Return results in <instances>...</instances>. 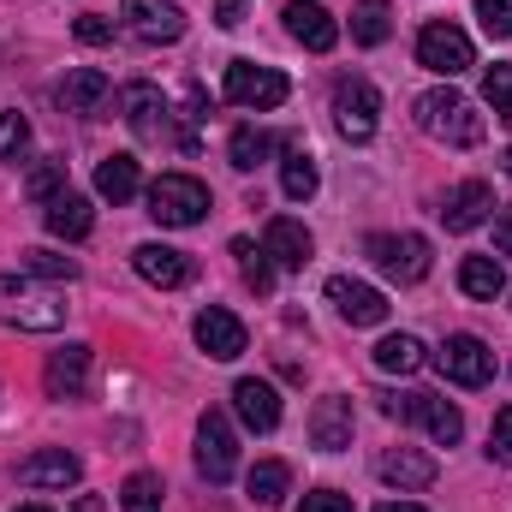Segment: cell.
Returning a JSON list of instances; mask_svg holds the SVG:
<instances>
[{
    "instance_id": "1",
    "label": "cell",
    "mask_w": 512,
    "mask_h": 512,
    "mask_svg": "<svg viewBox=\"0 0 512 512\" xmlns=\"http://www.w3.org/2000/svg\"><path fill=\"white\" fill-rule=\"evenodd\" d=\"M417 108V126L429 131V137H441V143H453V149H471V143H483V114L459 96V90H429V96H417L411 102Z\"/></svg>"
},
{
    "instance_id": "2",
    "label": "cell",
    "mask_w": 512,
    "mask_h": 512,
    "mask_svg": "<svg viewBox=\"0 0 512 512\" xmlns=\"http://www.w3.org/2000/svg\"><path fill=\"white\" fill-rule=\"evenodd\" d=\"M0 322H12L24 334H54L66 322V304H60L54 286H36L30 274L24 280H6L0 274Z\"/></svg>"
},
{
    "instance_id": "3",
    "label": "cell",
    "mask_w": 512,
    "mask_h": 512,
    "mask_svg": "<svg viewBox=\"0 0 512 512\" xmlns=\"http://www.w3.org/2000/svg\"><path fill=\"white\" fill-rule=\"evenodd\" d=\"M149 215H155L161 227H197V221L209 215V185L191 179V173H161V179L149 185Z\"/></svg>"
},
{
    "instance_id": "4",
    "label": "cell",
    "mask_w": 512,
    "mask_h": 512,
    "mask_svg": "<svg viewBox=\"0 0 512 512\" xmlns=\"http://www.w3.org/2000/svg\"><path fill=\"white\" fill-rule=\"evenodd\" d=\"M233 471H239V435H233L227 411L209 405V411L197 417V477H203L209 489H221Z\"/></svg>"
},
{
    "instance_id": "5",
    "label": "cell",
    "mask_w": 512,
    "mask_h": 512,
    "mask_svg": "<svg viewBox=\"0 0 512 512\" xmlns=\"http://www.w3.org/2000/svg\"><path fill=\"white\" fill-rule=\"evenodd\" d=\"M364 256L382 268L387 280H399V286H417L423 274H429V239L423 233H376Z\"/></svg>"
},
{
    "instance_id": "6",
    "label": "cell",
    "mask_w": 512,
    "mask_h": 512,
    "mask_svg": "<svg viewBox=\"0 0 512 512\" xmlns=\"http://www.w3.org/2000/svg\"><path fill=\"white\" fill-rule=\"evenodd\" d=\"M417 66H429V72H441V78H459V72H471L477 66V48H471V36L459 30V24H423L417 30Z\"/></svg>"
},
{
    "instance_id": "7",
    "label": "cell",
    "mask_w": 512,
    "mask_h": 512,
    "mask_svg": "<svg viewBox=\"0 0 512 512\" xmlns=\"http://www.w3.org/2000/svg\"><path fill=\"white\" fill-rule=\"evenodd\" d=\"M286 96H292L286 72H274V66H256V60H233V66H227V102L268 114V108H280Z\"/></svg>"
},
{
    "instance_id": "8",
    "label": "cell",
    "mask_w": 512,
    "mask_h": 512,
    "mask_svg": "<svg viewBox=\"0 0 512 512\" xmlns=\"http://www.w3.org/2000/svg\"><path fill=\"white\" fill-rule=\"evenodd\" d=\"M376 114H382L376 84L370 78H340V90H334V126H340V137L370 143L376 137Z\"/></svg>"
},
{
    "instance_id": "9",
    "label": "cell",
    "mask_w": 512,
    "mask_h": 512,
    "mask_svg": "<svg viewBox=\"0 0 512 512\" xmlns=\"http://www.w3.org/2000/svg\"><path fill=\"white\" fill-rule=\"evenodd\" d=\"M435 364H441V376L459 387H489L495 382V352L477 340V334H453L441 352H435Z\"/></svg>"
},
{
    "instance_id": "10",
    "label": "cell",
    "mask_w": 512,
    "mask_h": 512,
    "mask_svg": "<svg viewBox=\"0 0 512 512\" xmlns=\"http://www.w3.org/2000/svg\"><path fill=\"white\" fill-rule=\"evenodd\" d=\"M120 12H126V30L137 42H149V48L185 36V12L173 0H120Z\"/></svg>"
},
{
    "instance_id": "11",
    "label": "cell",
    "mask_w": 512,
    "mask_h": 512,
    "mask_svg": "<svg viewBox=\"0 0 512 512\" xmlns=\"http://www.w3.org/2000/svg\"><path fill=\"white\" fill-rule=\"evenodd\" d=\"M328 304H334L352 328H382L387 322V298L376 292V286L352 280V274H334V280H328Z\"/></svg>"
},
{
    "instance_id": "12",
    "label": "cell",
    "mask_w": 512,
    "mask_h": 512,
    "mask_svg": "<svg viewBox=\"0 0 512 512\" xmlns=\"http://www.w3.org/2000/svg\"><path fill=\"white\" fill-rule=\"evenodd\" d=\"M120 114H126V126L137 131L143 143H161V137H167V120H173V114H167V96H161L155 84H126V90H120Z\"/></svg>"
},
{
    "instance_id": "13",
    "label": "cell",
    "mask_w": 512,
    "mask_h": 512,
    "mask_svg": "<svg viewBox=\"0 0 512 512\" xmlns=\"http://www.w3.org/2000/svg\"><path fill=\"white\" fill-rule=\"evenodd\" d=\"M78 477H84V465H78V453H66V447H42V453L18 459V483H24V489H72Z\"/></svg>"
},
{
    "instance_id": "14",
    "label": "cell",
    "mask_w": 512,
    "mask_h": 512,
    "mask_svg": "<svg viewBox=\"0 0 512 512\" xmlns=\"http://www.w3.org/2000/svg\"><path fill=\"white\" fill-rule=\"evenodd\" d=\"M280 18H286V36H292V42H304L310 54H328V48L340 42V24H334L316 0H286V12H280Z\"/></svg>"
},
{
    "instance_id": "15",
    "label": "cell",
    "mask_w": 512,
    "mask_h": 512,
    "mask_svg": "<svg viewBox=\"0 0 512 512\" xmlns=\"http://www.w3.org/2000/svg\"><path fill=\"white\" fill-rule=\"evenodd\" d=\"M197 346L215 358V364H233L239 352H245V322L233 316V310H221V304H209L203 316H197Z\"/></svg>"
},
{
    "instance_id": "16",
    "label": "cell",
    "mask_w": 512,
    "mask_h": 512,
    "mask_svg": "<svg viewBox=\"0 0 512 512\" xmlns=\"http://www.w3.org/2000/svg\"><path fill=\"white\" fill-rule=\"evenodd\" d=\"M114 96V84H108V72L102 66H72L66 78H60V108L66 114H102V102Z\"/></svg>"
},
{
    "instance_id": "17",
    "label": "cell",
    "mask_w": 512,
    "mask_h": 512,
    "mask_svg": "<svg viewBox=\"0 0 512 512\" xmlns=\"http://www.w3.org/2000/svg\"><path fill=\"white\" fill-rule=\"evenodd\" d=\"M489 209H495V191H489L483 179H465V185H453V191H447L441 221H447V233H471V227H483V221H489Z\"/></svg>"
},
{
    "instance_id": "18",
    "label": "cell",
    "mask_w": 512,
    "mask_h": 512,
    "mask_svg": "<svg viewBox=\"0 0 512 512\" xmlns=\"http://www.w3.org/2000/svg\"><path fill=\"white\" fill-rule=\"evenodd\" d=\"M131 262H137V274H143L149 286H161V292H173V286H185V280L197 274V262L185 251H173V245H137Z\"/></svg>"
},
{
    "instance_id": "19",
    "label": "cell",
    "mask_w": 512,
    "mask_h": 512,
    "mask_svg": "<svg viewBox=\"0 0 512 512\" xmlns=\"http://www.w3.org/2000/svg\"><path fill=\"white\" fill-rule=\"evenodd\" d=\"M310 441H316L322 453H340V447H352V399H346V393H328V399H316V411H310Z\"/></svg>"
},
{
    "instance_id": "20",
    "label": "cell",
    "mask_w": 512,
    "mask_h": 512,
    "mask_svg": "<svg viewBox=\"0 0 512 512\" xmlns=\"http://www.w3.org/2000/svg\"><path fill=\"white\" fill-rule=\"evenodd\" d=\"M262 251L274 268H304L310 251H316V239L304 233V221H292V215H274L268 221V233H262Z\"/></svg>"
},
{
    "instance_id": "21",
    "label": "cell",
    "mask_w": 512,
    "mask_h": 512,
    "mask_svg": "<svg viewBox=\"0 0 512 512\" xmlns=\"http://www.w3.org/2000/svg\"><path fill=\"white\" fill-rule=\"evenodd\" d=\"M42 382H48V399H84V387H90V346L54 352L48 370H42Z\"/></svg>"
},
{
    "instance_id": "22",
    "label": "cell",
    "mask_w": 512,
    "mask_h": 512,
    "mask_svg": "<svg viewBox=\"0 0 512 512\" xmlns=\"http://www.w3.org/2000/svg\"><path fill=\"white\" fill-rule=\"evenodd\" d=\"M376 477L393 483V489H429V483H435V459L417 453V447H393V453L376 459Z\"/></svg>"
},
{
    "instance_id": "23",
    "label": "cell",
    "mask_w": 512,
    "mask_h": 512,
    "mask_svg": "<svg viewBox=\"0 0 512 512\" xmlns=\"http://www.w3.org/2000/svg\"><path fill=\"white\" fill-rule=\"evenodd\" d=\"M233 405H239L245 429H256V435L280 429V393H274L268 382H256V376H245V382L233 387Z\"/></svg>"
},
{
    "instance_id": "24",
    "label": "cell",
    "mask_w": 512,
    "mask_h": 512,
    "mask_svg": "<svg viewBox=\"0 0 512 512\" xmlns=\"http://www.w3.org/2000/svg\"><path fill=\"white\" fill-rule=\"evenodd\" d=\"M42 227H48L54 239H90L96 215H90V203H84L78 191H60L54 203H42Z\"/></svg>"
},
{
    "instance_id": "25",
    "label": "cell",
    "mask_w": 512,
    "mask_h": 512,
    "mask_svg": "<svg viewBox=\"0 0 512 512\" xmlns=\"http://www.w3.org/2000/svg\"><path fill=\"white\" fill-rule=\"evenodd\" d=\"M96 197H108V203L137 197V155H102L96 161Z\"/></svg>"
},
{
    "instance_id": "26",
    "label": "cell",
    "mask_w": 512,
    "mask_h": 512,
    "mask_svg": "<svg viewBox=\"0 0 512 512\" xmlns=\"http://www.w3.org/2000/svg\"><path fill=\"white\" fill-rule=\"evenodd\" d=\"M459 292H465V298H489V304H495V298L507 292L501 262H495V256H465V262H459Z\"/></svg>"
},
{
    "instance_id": "27",
    "label": "cell",
    "mask_w": 512,
    "mask_h": 512,
    "mask_svg": "<svg viewBox=\"0 0 512 512\" xmlns=\"http://www.w3.org/2000/svg\"><path fill=\"white\" fill-rule=\"evenodd\" d=\"M376 370H387V376H417L423 370V340L417 334H387L382 346H376Z\"/></svg>"
},
{
    "instance_id": "28",
    "label": "cell",
    "mask_w": 512,
    "mask_h": 512,
    "mask_svg": "<svg viewBox=\"0 0 512 512\" xmlns=\"http://www.w3.org/2000/svg\"><path fill=\"white\" fill-rule=\"evenodd\" d=\"M274 149H280V137H274V131H256V126H239L233 131V143H227V155H233L239 173H256Z\"/></svg>"
},
{
    "instance_id": "29",
    "label": "cell",
    "mask_w": 512,
    "mask_h": 512,
    "mask_svg": "<svg viewBox=\"0 0 512 512\" xmlns=\"http://www.w3.org/2000/svg\"><path fill=\"white\" fill-rule=\"evenodd\" d=\"M387 36H393V6H387V0H358V12H352V42L382 48Z\"/></svg>"
},
{
    "instance_id": "30",
    "label": "cell",
    "mask_w": 512,
    "mask_h": 512,
    "mask_svg": "<svg viewBox=\"0 0 512 512\" xmlns=\"http://www.w3.org/2000/svg\"><path fill=\"white\" fill-rule=\"evenodd\" d=\"M286 489H292V471H286L280 459H262V465L251 471V501L256 507H280Z\"/></svg>"
},
{
    "instance_id": "31",
    "label": "cell",
    "mask_w": 512,
    "mask_h": 512,
    "mask_svg": "<svg viewBox=\"0 0 512 512\" xmlns=\"http://www.w3.org/2000/svg\"><path fill=\"white\" fill-rule=\"evenodd\" d=\"M316 185H322V179H316V161H310L304 149H292V155H286V167H280V191H286L292 203H310V197H316Z\"/></svg>"
},
{
    "instance_id": "32",
    "label": "cell",
    "mask_w": 512,
    "mask_h": 512,
    "mask_svg": "<svg viewBox=\"0 0 512 512\" xmlns=\"http://www.w3.org/2000/svg\"><path fill=\"white\" fill-rule=\"evenodd\" d=\"M423 429H429L441 447H453V441L465 435V411H459V405H447L441 393H429V405H423Z\"/></svg>"
},
{
    "instance_id": "33",
    "label": "cell",
    "mask_w": 512,
    "mask_h": 512,
    "mask_svg": "<svg viewBox=\"0 0 512 512\" xmlns=\"http://www.w3.org/2000/svg\"><path fill=\"white\" fill-rule=\"evenodd\" d=\"M60 191H66V161L48 155V161H36V167L24 173V197H30V203H54Z\"/></svg>"
},
{
    "instance_id": "34",
    "label": "cell",
    "mask_w": 512,
    "mask_h": 512,
    "mask_svg": "<svg viewBox=\"0 0 512 512\" xmlns=\"http://www.w3.org/2000/svg\"><path fill=\"white\" fill-rule=\"evenodd\" d=\"M18 268L30 274V280H78V262L72 256H60V251H18Z\"/></svg>"
},
{
    "instance_id": "35",
    "label": "cell",
    "mask_w": 512,
    "mask_h": 512,
    "mask_svg": "<svg viewBox=\"0 0 512 512\" xmlns=\"http://www.w3.org/2000/svg\"><path fill=\"white\" fill-rule=\"evenodd\" d=\"M233 256L245 262V286H251L256 298H268L274 292V262H268V251H256L251 239H233Z\"/></svg>"
},
{
    "instance_id": "36",
    "label": "cell",
    "mask_w": 512,
    "mask_h": 512,
    "mask_svg": "<svg viewBox=\"0 0 512 512\" xmlns=\"http://www.w3.org/2000/svg\"><path fill=\"white\" fill-rule=\"evenodd\" d=\"M120 507L126 512H161V477H155V471H131L126 489H120Z\"/></svg>"
},
{
    "instance_id": "37",
    "label": "cell",
    "mask_w": 512,
    "mask_h": 512,
    "mask_svg": "<svg viewBox=\"0 0 512 512\" xmlns=\"http://www.w3.org/2000/svg\"><path fill=\"white\" fill-rule=\"evenodd\" d=\"M483 102L495 108V120H501V126H512V66L495 60V66L483 72Z\"/></svg>"
},
{
    "instance_id": "38",
    "label": "cell",
    "mask_w": 512,
    "mask_h": 512,
    "mask_svg": "<svg viewBox=\"0 0 512 512\" xmlns=\"http://www.w3.org/2000/svg\"><path fill=\"white\" fill-rule=\"evenodd\" d=\"M24 149H30V120L0 114V161H24Z\"/></svg>"
},
{
    "instance_id": "39",
    "label": "cell",
    "mask_w": 512,
    "mask_h": 512,
    "mask_svg": "<svg viewBox=\"0 0 512 512\" xmlns=\"http://www.w3.org/2000/svg\"><path fill=\"white\" fill-rule=\"evenodd\" d=\"M382 399V417L393 423H423V405H429V393H376Z\"/></svg>"
},
{
    "instance_id": "40",
    "label": "cell",
    "mask_w": 512,
    "mask_h": 512,
    "mask_svg": "<svg viewBox=\"0 0 512 512\" xmlns=\"http://www.w3.org/2000/svg\"><path fill=\"white\" fill-rule=\"evenodd\" d=\"M477 18H483V30H489L495 42L512 36V0H477Z\"/></svg>"
},
{
    "instance_id": "41",
    "label": "cell",
    "mask_w": 512,
    "mask_h": 512,
    "mask_svg": "<svg viewBox=\"0 0 512 512\" xmlns=\"http://www.w3.org/2000/svg\"><path fill=\"white\" fill-rule=\"evenodd\" d=\"M489 459L495 465H512V405L495 411V429H489Z\"/></svg>"
},
{
    "instance_id": "42",
    "label": "cell",
    "mask_w": 512,
    "mask_h": 512,
    "mask_svg": "<svg viewBox=\"0 0 512 512\" xmlns=\"http://www.w3.org/2000/svg\"><path fill=\"white\" fill-rule=\"evenodd\" d=\"M72 36H78L84 48H102V42H114V18H102V12H84V18L72 24Z\"/></svg>"
},
{
    "instance_id": "43",
    "label": "cell",
    "mask_w": 512,
    "mask_h": 512,
    "mask_svg": "<svg viewBox=\"0 0 512 512\" xmlns=\"http://www.w3.org/2000/svg\"><path fill=\"white\" fill-rule=\"evenodd\" d=\"M298 512H358L352 507V495H334V489H316V495H304V507Z\"/></svg>"
},
{
    "instance_id": "44",
    "label": "cell",
    "mask_w": 512,
    "mask_h": 512,
    "mask_svg": "<svg viewBox=\"0 0 512 512\" xmlns=\"http://www.w3.org/2000/svg\"><path fill=\"white\" fill-rule=\"evenodd\" d=\"M215 12H221V18H215L221 30H239V24H245V0H215Z\"/></svg>"
},
{
    "instance_id": "45",
    "label": "cell",
    "mask_w": 512,
    "mask_h": 512,
    "mask_svg": "<svg viewBox=\"0 0 512 512\" xmlns=\"http://www.w3.org/2000/svg\"><path fill=\"white\" fill-rule=\"evenodd\" d=\"M495 251L512 256V203L501 209V215H495Z\"/></svg>"
},
{
    "instance_id": "46",
    "label": "cell",
    "mask_w": 512,
    "mask_h": 512,
    "mask_svg": "<svg viewBox=\"0 0 512 512\" xmlns=\"http://www.w3.org/2000/svg\"><path fill=\"white\" fill-rule=\"evenodd\" d=\"M376 512H429V507H417V501H387V507H376Z\"/></svg>"
},
{
    "instance_id": "47",
    "label": "cell",
    "mask_w": 512,
    "mask_h": 512,
    "mask_svg": "<svg viewBox=\"0 0 512 512\" xmlns=\"http://www.w3.org/2000/svg\"><path fill=\"white\" fill-rule=\"evenodd\" d=\"M72 512H102V501H96V495H84V501H78Z\"/></svg>"
},
{
    "instance_id": "48",
    "label": "cell",
    "mask_w": 512,
    "mask_h": 512,
    "mask_svg": "<svg viewBox=\"0 0 512 512\" xmlns=\"http://www.w3.org/2000/svg\"><path fill=\"white\" fill-rule=\"evenodd\" d=\"M12 512H54V507H42V501H30V507H12Z\"/></svg>"
},
{
    "instance_id": "49",
    "label": "cell",
    "mask_w": 512,
    "mask_h": 512,
    "mask_svg": "<svg viewBox=\"0 0 512 512\" xmlns=\"http://www.w3.org/2000/svg\"><path fill=\"white\" fill-rule=\"evenodd\" d=\"M501 173H507V179H512V149H507V155H501Z\"/></svg>"
}]
</instances>
